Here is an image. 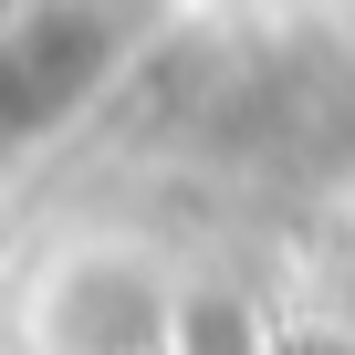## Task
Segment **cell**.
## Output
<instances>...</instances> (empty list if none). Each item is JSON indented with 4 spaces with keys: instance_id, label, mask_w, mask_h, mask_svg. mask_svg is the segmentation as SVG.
<instances>
[{
    "instance_id": "obj_1",
    "label": "cell",
    "mask_w": 355,
    "mask_h": 355,
    "mask_svg": "<svg viewBox=\"0 0 355 355\" xmlns=\"http://www.w3.org/2000/svg\"><path fill=\"white\" fill-rule=\"evenodd\" d=\"M42 334L73 345V355H136V345L157 334V282H146V261H125V251L63 261L53 293H42Z\"/></svg>"
}]
</instances>
